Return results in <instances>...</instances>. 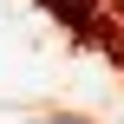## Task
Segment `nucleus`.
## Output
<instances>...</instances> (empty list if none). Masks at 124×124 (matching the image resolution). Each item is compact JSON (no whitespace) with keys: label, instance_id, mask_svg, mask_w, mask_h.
<instances>
[{"label":"nucleus","instance_id":"nucleus-1","mask_svg":"<svg viewBox=\"0 0 124 124\" xmlns=\"http://www.w3.org/2000/svg\"><path fill=\"white\" fill-rule=\"evenodd\" d=\"M46 7H52L72 33H98V7H105V0H46Z\"/></svg>","mask_w":124,"mask_h":124},{"label":"nucleus","instance_id":"nucleus-2","mask_svg":"<svg viewBox=\"0 0 124 124\" xmlns=\"http://www.w3.org/2000/svg\"><path fill=\"white\" fill-rule=\"evenodd\" d=\"M39 124H85V118H39Z\"/></svg>","mask_w":124,"mask_h":124}]
</instances>
